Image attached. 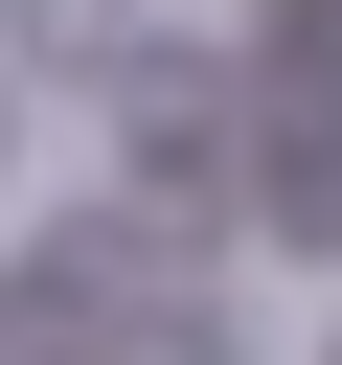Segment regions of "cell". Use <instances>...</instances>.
I'll return each mask as SVG.
<instances>
[{
	"label": "cell",
	"instance_id": "6da1fadb",
	"mask_svg": "<svg viewBox=\"0 0 342 365\" xmlns=\"http://www.w3.org/2000/svg\"><path fill=\"white\" fill-rule=\"evenodd\" d=\"M114 46V0H23V68H91Z\"/></svg>",
	"mask_w": 342,
	"mask_h": 365
},
{
	"label": "cell",
	"instance_id": "7a4b0ae2",
	"mask_svg": "<svg viewBox=\"0 0 342 365\" xmlns=\"http://www.w3.org/2000/svg\"><path fill=\"white\" fill-rule=\"evenodd\" d=\"M0 137H23V114H0Z\"/></svg>",
	"mask_w": 342,
	"mask_h": 365
}]
</instances>
